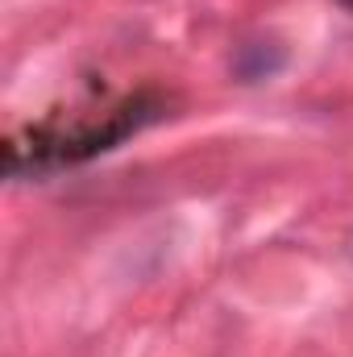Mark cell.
<instances>
[{"instance_id":"6da1fadb","label":"cell","mask_w":353,"mask_h":357,"mask_svg":"<svg viewBox=\"0 0 353 357\" xmlns=\"http://www.w3.org/2000/svg\"><path fill=\"white\" fill-rule=\"evenodd\" d=\"M163 116V100L142 91L121 100L117 108L91 116V121H71V125H33L21 137L8 142V175H46L59 167H80L96 154L121 146L125 137L142 133L150 121Z\"/></svg>"},{"instance_id":"3957f363","label":"cell","mask_w":353,"mask_h":357,"mask_svg":"<svg viewBox=\"0 0 353 357\" xmlns=\"http://www.w3.org/2000/svg\"><path fill=\"white\" fill-rule=\"evenodd\" d=\"M337 4H341V8H350V13H353V0H337Z\"/></svg>"},{"instance_id":"7a4b0ae2","label":"cell","mask_w":353,"mask_h":357,"mask_svg":"<svg viewBox=\"0 0 353 357\" xmlns=\"http://www.w3.org/2000/svg\"><path fill=\"white\" fill-rule=\"evenodd\" d=\"M233 67H237V75L246 84H254V79H266V75H274L283 67V50L278 46H266V42H246Z\"/></svg>"}]
</instances>
